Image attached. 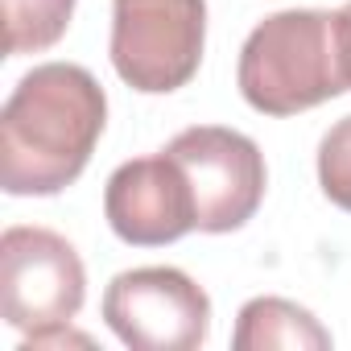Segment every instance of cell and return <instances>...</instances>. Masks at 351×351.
I'll return each mask as SVG.
<instances>
[{
	"instance_id": "3957f363",
	"label": "cell",
	"mask_w": 351,
	"mask_h": 351,
	"mask_svg": "<svg viewBox=\"0 0 351 351\" xmlns=\"http://www.w3.org/2000/svg\"><path fill=\"white\" fill-rule=\"evenodd\" d=\"M207 0H112V66L145 95H169L199 75Z\"/></svg>"
},
{
	"instance_id": "ba28073f",
	"label": "cell",
	"mask_w": 351,
	"mask_h": 351,
	"mask_svg": "<svg viewBox=\"0 0 351 351\" xmlns=\"http://www.w3.org/2000/svg\"><path fill=\"white\" fill-rule=\"evenodd\" d=\"M236 351H326L330 347V330L298 302L285 298H252L244 302V310L236 314V335H232Z\"/></svg>"
},
{
	"instance_id": "30bf717a",
	"label": "cell",
	"mask_w": 351,
	"mask_h": 351,
	"mask_svg": "<svg viewBox=\"0 0 351 351\" xmlns=\"http://www.w3.org/2000/svg\"><path fill=\"white\" fill-rule=\"evenodd\" d=\"M318 186L335 207L351 211V116L335 120L318 141Z\"/></svg>"
},
{
	"instance_id": "277c9868",
	"label": "cell",
	"mask_w": 351,
	"mask_h": 351,
	"mask_svg": "<svg viewBox=\"0 0 351 351\" xmlns=\"http://www.w3.org/2000/svg\"><path fill=\"white\" fill-rule=\"evenodd\" d=\"M165 153L182 165L186 182H191L199 232L207 236L240 232L261 211L269 169L252 136L223 128V124H195L173 136Z\"/></svg>"
},
{
	"instance_id": "8fae6325",
	"label": "cell",
	"mask_w": 351,
	"mask_h": 351,
	"mask_svg": "<svg viewBox=\"0 0 351 351\" xmlns=\"http://www.w3.org/2000/svg\"><path fill=\"white\" fill-rule=\"evenodd\" d=\"M339 13H343V25H347V46H351V0H347V5H343Z\"/></svg>"
},
{
	"instance_id": "5b68a950",
	"label": "cell",
	"mask_w": 351,
	"mask_h": 351,
	"mask_svg": "<svg viewBox=\"0 0 351 351\" xmlns=\"http://www.w3.org/2000/svg\"><path fill=\"white\" fill-rule=\"evenodd\" d=\"M87 298L75 244L50 228H9L0 236V314L13 330L42 335L71 326Z\"/></svg>"
},
{
	"instance_id": "6da1fadb",
	"label": "cell",
	"mask_w": 351,
	"mask_h": 351,
	"mask_svg": "<svg viewBox=\"0 0 351 351\" xmlns=\"http://www.w3.org/2000/svg\"><path fill=\"white\" fill-rule=\"evenodd\" d=\"M108 124V95L87 66L42 62L0 112V186L13 199H46L87 169Z\"/></svg>"
},
{
	"instance_id": "9c48e42d",
	"label": "cell",
	"mask_w": 351,
	"mask_h": 351,
	"mask_svg": "<svg viewBox=\"0 0 351 351\" xmlns=\"http://www.w3.org/2000/svg\"><path fill=\"white\" fill-rule=\"evenodd\" d=\"M75 17V0H5V50L9 58L50 50Z\"/></svg>"
},
{
	"instance_id": "52a82bcc",
	"label": "cell",
	"mask_w": 351,
	"mask_h": 351,
	"mask_svg": "<svg viewBox=\"0 0 351 351\" xmlns=\"http://www.w3.org/2000/svg\"><path fill=\"white\" fill-rule=\"evenodd\" d=\"M108 228L136 248H161L195 232V199L182 165L165 149L124 161L104 191Z\"/></svg>"
},
{
	"instance_id": "7a4b0ae2",
	"label": "cell",
	"mask_w": 351,
	"mask_h": 351,
	"mask_svg": "<svg viewBox=\"0 0 351 351\" xmlns=\"http://www.w3.org/2000/svg\"><path fill=\"white\" fill-rule=\"evenodd\" d=\"M240 95L261 116H298L351 91V46L343 13L285 9L265 17L236 71Z\"/></svg>"
},
{
	"instance_id": "8992f818",
	"label": "cell",
	"mask_w": 351,
	"mask_h": 351,
	"mask_svg": "<svg viewBox=\"0 0 351 351\" xmlns=\"http://www.w3.org/2000/svg\"><path fill=\"white\" fill-rule=\"evenodd\" d=\"M104 322L132 351H195L211 330V298L182 269L145 265L112 277Z\"/></svg>"
}]
</instances>
